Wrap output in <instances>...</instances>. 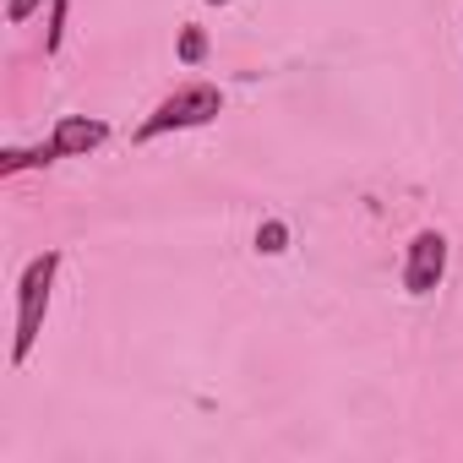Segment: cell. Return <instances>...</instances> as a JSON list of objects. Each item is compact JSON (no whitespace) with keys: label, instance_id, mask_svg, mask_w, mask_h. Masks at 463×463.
Here are the masks:
<instances>
[{"label":"cell","instance_id":"9","mask_svg":"<svg viewBox=\"0 0 463 463\" xmlns=\"http://www.w3.org/2000/svg\"><path fill=\"white\" fill-rule=\"evenodd\" d=\"M213 6H223V0H213Z\"/></svg>","mask_w":463,"mask_h":463},{"label":"cell","instance_id":"3","mask_svg":"<svg viewBox=\"0 0 463 463\" xmlns=\"http://www.w3.org/2000/svg\"><path fill=\"white\" fill-rule=\"evenodd\" d=\"M447 273V241L436 235V229H420V235L409 241V262H403V289L409 295H430Z\"/></svg>","mask_w":463,"mask_h":463},{"label":"cell","instance_id":"4","mask_svg":"<svg viewBox=\"0 0 463 463\" xmlns=\"http://www.w3.org/2000/svg\"><path fill=\"white\" fill-rule=\"evenodd\" d=\"M104 137H109V126H104V120H88V115H66V120L55 126L50 147H55L61 158H71V153H93Z\"/></svg>","mask_w":463,"mask_h":463},{"label":"cell","instance_id":"2","mask_svg":"<svg viewBox=\"0 0 463 463\" xmlns=\"http://www.w3.org/2000/svg\"><path fill=\"white\" fill-rule=\"evenodd\" d=\"M223 109V99H218V88H207V82H191V88H180L175 99H164L147 120H142V142H153V137H164V131H180V126H207L213 115Z\"/></svg>","mask_w":463,"mask_h":463},{"label":"cell","instance_id":"7","mask_svg":"<svg viewBox=\"0 0 463 463\" xmlns=\"http://www.w3.org/2000/svg\"><path fill=\"white\" fill-rule=\"evenodd\" d=\"M61 39H66V0H55V6H50V50H61Z\"/></svg>","mask_w":463,"mask_h":463},{"label":"cell","instance_id":"5","mask_svg":"<svg viewBox=\"0 0 463 463\" xmlns=\"http://www.w3.org/2000/svg\"><path fill=\"white\" fill-rule=\"evenodd\" d=\"M257 246H262L268 257H279V251L289 246V229H284V223H262V229H257Z\"/></svg>","mask_w":463,"mask_h":463},{"label":"cell","instance_id":"6","mask_svg":"<svg viewBox=\"0 0 463 463\" xmlns=\"http://www.w3.org/2000/svg\"><path fill=\"white\" fill-rule=\"evenodd\" d=\"M202 55H207V39H202L196 28H185V33H180V61H185V66H196Z\"/></svg>","mask_w":463,"mask_h":463},{"label":"cell","instance_id":"8","mask_svg":"<svg viewBox=\"0 0 463 463\" xmlns=\"http://www.w3.org/2000/svg\"><path fill=\"white\" fill-rule=\"evenodd\" d=\"M33 6H39V0H12L6 17H12V23H28V17H33Z\"/></svg>","mask_w":463,"mask_h":463},{"label":"cell","instance_id":"1","mask_svg":"<svg viewBox=\"0 0 463 463\" xmlns=\"http://www.w3.org/2000/svg\"><path fill=\"white\" fill-rule=\"evenodd\" d=\"M55 268H61V251H44V257L23 273V284H17V365L28 360V349H33V338H39V327H44Z\"/></svg>","mask_w":463,"mask_h":463}]
</instances>
